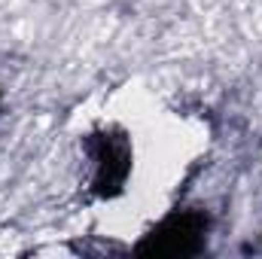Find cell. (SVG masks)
<instances>
[{
  "label": "cell",
  "mask_w": 262,
  "mask_h": 259,
  "mask_svg": "<svg viewBox=\"0 0 262 259\" xmlns=\"http://www.w3.org/2000/svg\"><path fill=\"white\" fill-rule=\"evenodd\" d=\"M92 159H95V192L116 195L131 171V153L125 140L113 134H98L92 140Z\"/></svg>",
  "instance_id": "obj_2"
},
{
  "label": "cell",
  "mask_w": 262,
  "mask_h": 259,
  "mask_svg": "<svg viewBox=\"0 0 262 259\" xmlns=\"http://www.w3.org/2000/svg\"><path fill=\"white\" fill-rule=\"evenodd\" d=\"M207 238V217L201 210H177L165 217L140 244V256H165V259H183L195 256L204 250Z\"/></svg>",
  "instance_id": "obj_1"
}]
</instances>
